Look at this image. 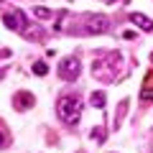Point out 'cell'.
<instances>
[{
  "mask_svg": "<svg viewBox=\"0 0 153 153\" xmlns=\"http://www.w3.org/2000/svg\"><path fill=\"white\" fill-rule=\"evenodd\" d=\"M33 16L41 18V21H49V18H54V13H51L49 8H33Z\"/></svg>",
  "mask_w": 153,
  "mask_h": 153,
  "instance_id": "9",
  "label": "cell"
},
{
  "mask_svg": "<svg viewBox=\"0 0 153 153\" xmlns=\"http://www.w3.org/2000/svg\"><path fill=\"white\" fill-rule=\"evenodd\" d=\"M140 102H153V69L146 74L143 79V89H140Z\"/></svg>",
  "mask_w": 153,
  "mask_h": 153,
  "instance_id": "5",
  "label": "cell"
},
{
  "mask_svg": "<svg viewBox=\"0 0 153 153\" xmlns=\"http://www.w3.org/2000/svg\"><path fill=\"white\" fill-rule=\"evenodd\" d=\"M56 115H59V120H64L66 125H76L79 123V115H82V100L76 97V94H64L56 102Z\"/></svg>",
  "mask_w": 153,
  "mask_h": 153,
  "instance_id": "1",
  "label": "cell"
},
{
  "mask_svg": "<svg viewBox=\"0 0 153 153\" xmlns=\"http://www.w3.org/2000/svg\"><path fill=\"white\" fill-rule=\"evenodd\" d=\"M33 71H36L38 76H44V74H49V66H46L44 61H36V64H33Z\"/></svg>",
  "mask_w": 153,
  "mask_h": 153,
  "instance_id": "12",
  "label": "cell"
},
{
  "mask_svg": "<svg viewBox=\"0 0 153 153\" xmlns=\"http://www.w3.org/2000/svg\"><path fill=\"white\" fill-rule=\"evenodd\" d=\"M59 76L64 79V82H74L76 76H79V71H82V61L76 59V56H66V59L59 61Z\"/></svg>",
  "mask_w": 153,
  "mask_h": 153,
  "instance_id": "2",
  "label": "cell"
},
{
  "mask_svg": "<svg viewBox=\"0 0 153 153\" xmlns=\"http://www.w3.org/2000/svg\"><path fill=\"white\" fill-rule=\"evenodd\" d=\"M89 102H92L94 107H105V92H92L89 94Z\"/></svg>",
  "mask_w": 153,
  "mask_h": 153,
  "instance_id": "8",
  "label": "cell"
},
{
  "mask_svg": "<svg viewBox=\"0 0 153 153\" xmlns=\"http://www.w3.org/2000/svg\"><path fill=\"white\" fill-rule=\"evenodd\" d=\"M107 26H110V21L105 16H87V21H84V28H87L89 33H102V31H107Z\"/></svg>",
  "mask_w": 153,
  "mask_h": 153,
  "instance_id": "4",
  "label": "cell"
},
{
  "mask_svg": "<svg viewBox=\"0 0 153 153\" xmlns=\"http://www.w3.org/2000/svg\"><path fill=\"white\" fill-rule=\"evenodd\" d=\"M8 140H10V133H8V128L3 125V123H0V151H3V148L8 146Z\"/></svg>",
  "mask_w": 153,
  "mask_h": 153,
  "instance_id": "10",
  "label": "cell"
},
{
  "mask_svg": "<svg viewBox=\"0 0 153 153\" xmlns=\"http://www.w3.org/2000/svg\"><path fill=\"white\" fill-rule=\"evenodd\" d=\"M130 23H133V26H138V28H143V31H153V21L148 16H143V13H133Z\"/></svg>",
  "mask_w": 153,
  "mask_h": 153,
  "instance_id": "7",
  "label": "cell"
},
{
  "mask_svg": "<svg viewBox=\"0 0 153 153\" xmlns=\"http://www.w3.org/2000/svg\"><path fill=\"white\" fill-rule=\"evenodd\" d=\"M3 23H5L10 31H18V33H23L26 31V26H28V18L23 16L21 10H8L5 16H3Z\"/></svg>",
  "mask_w": 153,
  "mask_h": 153,
  "instance_id": "3",
  "label": "cell"
},
{
  "mask_svg": "<svg viewBox=\"0 0 153 153\" xmlns=\"http://www.w3.org/2000/svg\"><path fill=\"white\" fill-rule=\"evenodd\" d=\"M13 107L16 110H28V107H33V94L31 92H18L16 97H13Z\"/></svg>",
  "mask_w": 153,
  "mask_h": 153,
  "instance_id": "6",
  "label": "cell"
},
{
  "mask_svg": "<svg viewBox=\"0 0 153 153\" xmlns=\"http://www.w3.org/2000/svg\"><path fill=\"white\" fill-rule=\"evenodd\" d=\"M92 140L94 143H105V128H92Z\"/></svg>",
  "mask_w": 153,
  "mask_h": 153,
  "instance_id": "11",
  "label": "cell"
}]
</instances>
